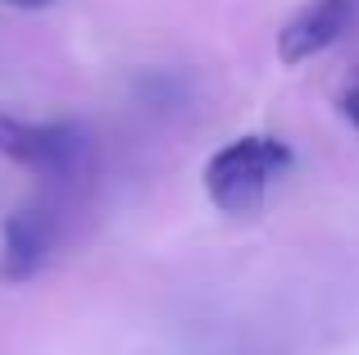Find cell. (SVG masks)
I'll return each mask as SVG.
<instances>
[{
    "label": "cell",
    "mask_w": 359,
    "mask_h": 355,
    "mask_svg": "<svg viewBox=\"0 0 359 355\" xmlns=\"http://www.w3.org/2000/svg\"><path fill=\"white\" fill-rule=\"evenodd\" d=\"M291 164L278 137H237L205 164V192L223 214H250L269 192V178Z\"/></svg>",
    "instance_id": "obj_1"
},
{
    "label": "cell",
    "mask_w": 359,
    "mask_h": 355,
    "mask_svg": "<svg viewBox=\"0 0 359 355\" xmlns=\"http://www.w3.org/2000/svg\"><path fill=\"white\" fill-rule=\"evenodd\" d=\"M0 155L41 173H69L82 155V133L73 123H23L0 114Z\"/></svg>",
    "instance_id": "obj_2"
},
{
    "label": "cell",
    "mask_w": 359,
    "mask_h": 355,
    "mask_svg": "<svg viewBox=\"0 0 359 355\" xmlns=\"http://www.w3.org/2000/svg\"><path fill=\"white\" fill-rule=\"evenodd\" d=\"M359 18V0H309L305 9L282 23L278 32V60L282 64H305L332 41H341Z\"/></svg>",
    "instance_id": "obj_3"
},
{
    "label": "cell",
    "mask_w": 359,
    "mask_h": 355,
    "mask_svg": "<svg viewBox=\"0 0 359 355\" xmlns=\"http://www.w3.org/2000/svg\"><path fill=\"white\" fill-rule=\"evenodd\" d=\"M50 255V219L41 210H14L0 228V283H27Z\"/></svg>",
    "instance_id": "obj_4"
},
{
    "label": "cell",
    "mask_w": 359,
    "mask_h": 355,
    "mask_svg": "<svg viewBox=\"0 0 359 355\" xmlns=\"http://www.w3.org/2000/svg\"><path fill=\"white\" fill-rule=\"evenodd\" d=\"M337 109H341V119H346V123H351L355 133H359V78H355L351 87L341 91V100H337Z\"/></svg>",
    "instance_id": "obj_5"
},
{
    "label": "cell",
    "mask_w": 359,
    "mask_h": 355,
    "mask_svg": "<svg viewBox=\"0 0 359 355\" xmlns=\"http://www.w3.org/2000/svg\"><path fill=\"white\" fill-rule=\"evenodd\" d=\"M5 5H14V9H46V5H55V0H5Z\"/></svg>",
    "instance_id": "obj_6"
}]
</instances>
